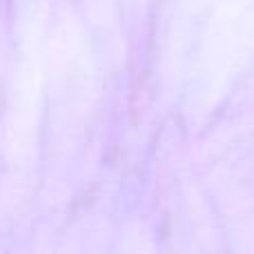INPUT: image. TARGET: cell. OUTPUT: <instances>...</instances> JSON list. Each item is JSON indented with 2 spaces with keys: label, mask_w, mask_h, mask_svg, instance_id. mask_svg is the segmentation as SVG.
<instances>
[]
</instances>
